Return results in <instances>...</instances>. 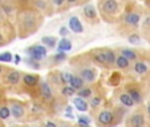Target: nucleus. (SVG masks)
Instances as JSON below:
<instances>
[{
  "instance_id": "obj_1",
  "label": "nucleus",
  "mask_w": 150,
  "mask_h": 127,
  "mask_svg": "<svg viewBox=\"0 0 150 127\" xmlns=\"http://www.w3.org/2000/svg\"><path fill=\"white\" fill-rule=\"evenodd\" d=\"M146 126V119L142 111H134L129 118H128L127 127H145Z\"/></svg>"
},
{
  "instance_id": "obj_2",
  "label": "nucleus",
  "mask_w": 150,
  "mask_h": 127,
  "mask_svg": "<svg viewBox=\"0 0 150 127\" xmlns=\"http://www.w3.org/2000/svg\"><path fill=\"white\" fill-rule=\"evenodd\" d=\"M115 118H116V115L113 114V111H111V110H103V111H100L98 114V123L100 126H113L116 125L115 123Z\"/></svg>"
},
{
  "instance_id": "obj_3",
  "label": "nucleus",
  "mask_w": 150,
  "mask_h": 127,
  "mask_svg": "<svg viewBox=\"0 0 150 127\" xmlns=\"http://www.w3.org/2000/svg\"><path fill=\"white\" fill-rule=\"evenodd\" d=\"M28 52H29V56H30L33 60H36V61L44 60V58L47 56L46 48L42 47V45H34V47H32Z\"/></svg>"
},
{
  "instance_id": "obj_4",
  "label": "nucleus",
  "mask_w": 150,
  "mask_h": 127,
  "mask_svg": "<svg viewBox=\"0 0 150 127\" xmlns=\"http://www.w3.org/2000/svg\"><path fill=\"white\" fill-rule=\"evenodd\" d=\"M101 11L108 15H116L119 12V3L117 0H104L101 4Z\"/></svg>"
},
{
  "instance_id": "obj_5",
  "label": "nucleus",
  "mask_w": 150,
  "mask_h": 127,
  "mask_svg": "<svg viewBox=\"0 0 150 127\" xmlns=\"http://www.w3.org/2000/svg\"><path fill=\"white\" fill-rule=\"evenodd\" d=\"M91 56H92L93 62H96L98 65H100V66L108 67L105 55H104V49H93L92 52H91Z\"/></svg>"
},
{
  "instance_id": "obj_6",
  "label": "nucleus",
  "mask_w": 150,
  "mask_h": 127,
  "mask_svg": "<svg viewBox=\"0 0 150 127\" xmlns=\"http://www.w3.org/2000/svg\"><path fill=\"white\" fill-rule=\"evenodd\" d=\"M127 93L132 97V99L134 101V103H137V105L142 103V101H144L142 94H141V91L138 90L137 88H134V86H132V85L127 86Z\"/></svg>"
},
{
  "instance_id": "obj_7",
  "label": "nucleus",
  "mask_w": 150,
  "mask_h": 127,
  "mask_svg": "<svg viewBox=\"0 0 150 127\" xmlns=\"http://www.w3.org/2000/svg\"><path fill=\"white\" fill-rule=\"evenodd\" d=\"M124 21H125V24H127V25H129V27H137L138 24H140V21H141V17H140V15H138V13L129 12V13H127V15H125Z\"/></svg>"
},
{
  "instance_id": "obj_8",
  "label": "nucleus",
  "mask_w": 150,
  "mask_h": 127,
  "mask_svg": "<svg viewBox=\"0 0 150 127\" xmlns=\"http://www.w3.org/2000/svg\"><path fill=\"white\" fill-rule=\"evenodd\" d=\"M79 75L83 78V81H86V82H93L96 78V72L92 69H90V67H84V69L80 70Z\"/></svg>"
},
{
  "instance_id": "obj_9",
  "label": "nucleus",
  "mask_w": 150,
  "mask_h": 127,
  "mask_svg": "<svg viewBox=\"0 0 150 127\" xmlns=\"http://www.w3.org/2000/svg\"><path fill=\"white\" fill-rule=\"evenodd\" d=\"M69 27H70V29L73 32H75V33H82L83 32V25L76 16H71V17L69 19Z\"/></svg>"
},
{
  "instance_id": "obj_10",
  "label": "nucleus",
  "mask_w": 150,
  "mask_h": 127,
  "mask_svg": "<svg viewBox=\"0 0 150 127\" xmlns=\"http://www.w3.org/2000/svg\"><path fill=\"white\" fill-rule=\"evenodd\" d=\"M115 65H116L119 69L127 70V69H129V66H130V61L128 60L127 57H124L122 55H120V56H116V61H115Z\"/></svg>"
},
{
  "instance_id": "obj_11",
  "label": "nucleus",
  "mask_w": 150,
  "mask_h": 127,
  "mask_svg": "<svg viewBox=\"0 0 150 127\" xmlns=\"http://www.w3.org/2000/svg\"><path fill=\"white\" fill-rule=\"evenodd\" d=\"M69 83H70V86L74 88L75 90H80L82 88H84V81H83V78L80 77V75H71Z\"/></svg>"
},
{
  "instance_id": "obj_12",
  "label": "nucleus",
  "mask_w": 150,
  "mask_h": 127,
  "mask_svg": "<svg viewBox=\"0 0 150 127\" xmlns=\"http://www.w3.org/2000/svg\"><path fill=\"white\" fill-rule=\"evenodd\" d=\"M119 99H120V102H121L122 105H124L125 107H133L134 106V101L132 99V97L129 95V94L127 93V91H124V93H121L119 95Z\"/></svg>"
},
{
  "instance_id": "obj_13",
  "label": "nucleus",
  "mask_w": 150,
  "mask_h": 127,
  "mask_svg": "<svg viewBox=\"0 0 150 127\" xmlns=\"http://www.w3.org/2000/svg\"><path fill=\"white\" fill-rule=\"evenodd\" d=\"M41 95L44 97L46 101H52V99H53L52 89H50V86L47 85L46 82H42L41 83Z\"/></svg>"
},
{
  "instance_id": "obj_14",
  "label": "nucleus",
  "mask_w": 150,
  "mask_h": 127,
  "mask_svg": "<svg viewBox=\"0 0 150 127\" xmlns=\"http://www.w3.org/2000/svg\"><path fill=\"white\" fill-rule=\"evenodd\" d=\"M104 55H105V58H107V64H108V67L115 65V61H116V53L113 52L112 49H107L104 48Z\"/></svg>"
},
{
  "instance_id": "obj_15",
  "label": "nucleus",
  "mask_w": 150,
  "mask_h": 127,
  "mask_svg": "<svg viewBox=\"0 0 150 127\" xmlns=\"http://www.w3.org/2000/svg\"><path fill=\"white\" fill-rule=\"evenodd\" d=\"M74 105H75V107H76L79 111H87L88 110V103L84 101V98H80V97L75 98L74 99Z\"/></svg>"
},
{
  "instance_id": "obj_16",
  "label": "nucleus",
  "mask_w": 150,
  "mask_h": 127,
  "mask_svg": "<svg viewBox=\"0 0 150 127\" xmlns=\"http://www.w3.org/2000/svg\"><path fill=\"white\" fill-rule=\"evenodd\" d=\"M71 41L69 39H62L58 42V52H69L71 49Z\"/></svg>"
},
{
  "instance_id": "obj_17",
  "label": "nucleus",
  "mask_w": 150,
  "mask_h": 127,
  "mask_svg": "<svg viewBox=\"0 0 150 127\" xmlns=\"http://www.w3.org/2000/svg\"><path fill=\"white\" fill-rule=\"evenodd\" d=\"M83 12H84V16L87 19H90V20H93V19L96 17V11H95V7L91 4L86 5L84 9H83Z\"/></svg>"
},
{
  "instance_id": "obj_18",
  "label": "nucleus",
  "mask_w": 150,
  "mask_h": 127,
  "mask_svg": "<svg viewBox=\"0 0 150 127\" xmlns=\"http://www.w3.org/2000/svg\"><path fill=\"white\" fill-rule=\"evenodd\" d=\"M120 55H122L124 57H127L130 62L137 60V53H136L134 50H132V49H121L120 50Z\"/></svg>"
},
{
  "instance_id": "obj_19",
  "label": "nucleus",
  "mask_w": 150,
  "mask_h": 127,
  "mask_svg": "<svg viewBox=\"0 0 150 127\" xmlns=\"http://www.w3.org/2000/svg\"><path fill=\"white\" fill-rule=\"evenodd\" d=\"M134 72L140 75L145 74V73L148 72V66H146V64L142 62V61H136L134 62Z\"/></svg>"
},
{
  "instance_id": "obj_20",
  "label": "nucleus",
  "mask_w": 150,
  "mask_h": 127,
  "mask_svg": "<svg viewBox=\"0 0 150 127\" xmlns=\"http://www.w3.org/2000/svg\"><path fill=\"white\" fill-rule=\"evenodd\" d=\"M37 82H38V78L36 77V75L33 74H25L24 75V83L28 86H34L37 85Z\"/></svg>"
},
{
  "instance_id": "obj_21",
  "label": "nucleus",
  "mask_w": 150,
  "mask_h": 127,
  "mask_svg": "<svg viewBox=\"0 0 150 127\" xmlns=\"http://www.w3.org/2000/svg\"><path fill=\"white\" fill-rule=\"evenodd\" d=\"M7 80L11 85H16V83H18V81H20V73L18 72H11L9 74H8Z\"/></svg>"
},
{
  "instance_id": "obj_22",
  "label": "nucleus",
  "mask_w": 150,
  "mask_h": 127,
  "mask_svg": "<svg viewBox=\"0 0 150 127\" xmlns=\"http://www.w3.org/2000/svg\"><path fill=\"white\" fill-rule=\"evenodd\" d=\"M11 113L13 114V117L15 118H21L23 117V114H24V107L20 106V105H13Z\"/></svg>"
},
{
  "instance_id": "obj_23",
  "label": "nucleus",
  "mask_w": 150,
  "mask_h": 127,
  "mask_svg": "<svg viewBox=\"0 0 150 127\" xmlns=\"http://www.w3.org/2000/svg\"><path fill=\"white\" fill-rule=\"evenodd\" d=\"M78 95L80 97V98H90L91 95H92V90H91L90 88H82L80 90H78Z\"/></svg>"
},
{
  "instance_id": "obj_24",
  "label": "nucleus",
  "mask_w": 150,
  "mask_h": 127,
  "mask_svg": "<svg viewBox=\"0 0 150 127\" xmlns=\"http://www.w3.org/2000/svg\"><path fill=\"white\" fill-rule=\"evenodd\" d=\"M41 41L44 42L45 45H47V47L53 48V47H55V42H57V40H55V37L45 36V37H42V40H41Z\"/></svg>"
},
{
  "instance_id": "obj_25",
  "label": "nucleus",
  "mask_w": 150,
  "mask_h": 127,
  "mask_svg": "<svg viewBox=\"0 0 150 127\" xmlns=\"http://www.w3.org/2000/svg\"><path fill=\"white\" fill-rule=\"evenodd\" d=\"M11 115V110L7 106H1L0 107V119H7Z\"/></svg>"
},
{
  "instance_id": "obj_26",
  "label": "nucleus",
  "mask_w": 150,
  "mask_h": 127,
  "mask_svg": "<svg viewBox=\"0 0 150 127\" xmlns=\"http://www.w3.org/2000/svg\"><path fill=\"white\" fill-rule=\"evenodd\" d=\"M75 89L74 88H71V86H65V88L62 89V94L65 97H73V95H75Z\"/></svg>"
},
{
  "instance_id": "obj_27",
  "label": "nucleus",
  "mask_w": 150,
  "mask_h": 127,
  "mask_svg": "<svg viewBox=\"0 0 150 127\" xmlns=\"http://www.w3.org/2000/svg\"><path fill=\"white\" fill-rule=\"evenodd\" d=\"M12 61V53L11 52H4L0 55V62H11Z\"/></svg>"
},
{
  "instance_id": "obj_28",
  "label": "nucleus",
  "mask_w": 150,
  "mask_h": 127,
  "mask_svg": "<svg viewBox=\"0 0 150 127\" xmlns=\"http://www.w3.org/2000/svg\"><path fill=\"white\" fill-rule=\"evenodd\" d=\"M100 105H101V97L96 95V97H93V98H92V101H91V105H90V106L92 107V109H98Z\"/></svg>"
},
{
  "instance_id": "obj_29",
  "label": "nucleus",
  "mask_w": 150,
  "mask_h": 127,
  "mask_svg": "<svg viewBox=\"0 0 150 127\" xmlns=\"http://www.w3.org/2000/svg\"><path fill=\"white\" fill-rule=\"evenodd\" d=\"M128 40H129L130 44H134V45H137V44H140V42H141V39H140V36H138L137 33L130 34V36L128 37Z\"/></svg>"
},
{
  "instance_id": "obj_30",
  "label": "nucleus",
  "mask_w": 150,
  "mask_h": 127,
  "mask_svg": "<svg viewBox=\"0 0 150 127\" xmlns=\"http://www.w3.org/2000/svg\"><path fill=\"white\" fill-rule=\"evenodd\" d=\"M34 21H36V19H34L33 15H26V17H25V27H26V28L33 27L34 25Z\"/></svg>"
},
{
  "instance_id": "obj_31",
  "label": "nucleus",
  "mask_w": 150,
  "mask_h": 127,
  "mask_svg": "<svg viewBox=\"0 0 150 127\" xmlns=\"http://www.w3.org/2000/svg\"><path fill=\"white\" fill-rule=\"evenodd\" d=\"M78 123H79V125H90V119H88L86 115H80V117L78 118Z\"/></svg>"
},
{
  "instance_id": "obj_32",
  "label": "nucleus",
  "mask_w": 150,
  "mask_h": 127,
  "mask_svg": "<svg viewBox=\"0 0 150 127\" xmlns=\"http://www.w3.org/2000/svg\"><path fill=\"white\" fill-rule=\"evenodd\" d=\"M54 60L57 61V62H58V61H63V60H66V53H65V52H58L57 55L54 56Z\"/></svg>"
},
{
  "instance_id": "obj_33",
  "label": "nucleus",
  "mask_w": 150,
  "mask_h": 127,
  "mask_svg": "<svg viewBox=\"0 0 150 127\" xmlns=\"http://www.w3.org/2000/svg\"><path fill=\"white\" fill-rule=\"evenodd\" d=\"M71 75H73V74H70V73H63V74H61V78H62V82H63V83H69V82H70Z\"/></svg>"
},
{
  "instance_id": "obj_34",
  "label": "nucleus",
  "mask_w": 150,
  "mask_h": 127,
  "mask_svg": "<svg viewBox=\"0 0 150 127\" xmlns=\"http://www.w3.org/2000/svg\"><path fill=\"white\" fill-rule=\"evenodd\" d=\"M120 80V74H117V73H115V75H113V78H112L109 82L112 83V85H116V81H119Z\"/></svg>"
},
{
  "instance_id": "obj_35",
  "label": "nucleus",
  "mask_w": 150,
  "mask_h": 127,
  "mask_svg": "<svg viewBox=\"0 0 150 127\" xmlns=\"http://www.w3.org/2000/svg\"><path fill=\"white\" fill-rule=\"evenodd\" d=\"M36 4H37V7H38V8H41V9H44V8L46 7V4H45V1H44V0H37V1H36Z\"/></svg>"
},
{
  "instance_id": "obj_36",
  "label": "nucleus",
  "mask_w": 150,
  "mask_h": 127,
  "mask_svg": "<svg viewBox=\"0 0 150 127\" xmlns=\"http://www.w3.org/2000/svg\"><path fill=\"white\" fill-rule=\"evenodd\" d=\"M67 33H69V29L66 28V27H62V28L59 29V34H61V36H67Z\"/></svg>"
},
{
  "instance_id": "obj_37",
  "label": "nucleus",
  "mask_w": 150,
  "mask_h": 127,
  "mask_svg": "<svg viewBox=\"0 0 150 127\" xmlns=\"http://www.w3.org/2000/svg\"><path fill=\"white\" fill-rule=\"evenodd\" d=\"M65 1H66V0H53V4L57 5V7H61V5H62Z\"/></svg>"
},
{
  "instance_id": "obj_38",
  "label": "nucleus",
  "mask_w": 150,
  "mask_h": 127,
  "mask_svg": "<svg viewBox=\"0 0 150 127\" xmlns=\"http://www.w3.org/2000/svg\"><path fill=\"white\" fill-rule=\"evenodd\" d=\"M3 11H4L5 13H11V11H12V8L8 7V5H3Z\"/></svg>"
},
{
  "instance_id": "obj_39",
  "label": "nucleus",
  "mask_w": 150,
  "mask_h": 127,
  "mask_svg": "<svg viewBox=\"0 0 150 127\" xmlns=\"http://www.w3.org/2000/svg\"><path fill=\"white\" fill-rule=\"evenodd\" d=\"M13 62H15V64H20V62H21V57H20V56L16 55L15 58H13Z\"/></svg>"
},
{
  "instance_id": "obj_40",
  "label": "nucleus",
  "mask_w": 150,
  "mask_h": 127,
  "mask_svg": "<svg viewBox=\"0 0 150 127\" xmlns=\"http://www.w3.org/2000/svg\"><path fill=\"white\" fill-rule=\"evenodd\" d=\"M45 127H57V125H55L54 122H52V121H49V122L45 125Z\"/></svg>"
},
{
  "instance_id": "obj_41",
  "label": "nucleus",
  "mask_w": 150,
  "mask_h": 127,
  "mask_svg": "<svg viewBox=\"0 0 150 127\" xmlns=\"http://www.w3.org/2000/svg\"><path fill=\"white\" fill-rule=\"evenodd\" d=\"M146 111H148V114L150 115V103L148 105V107H146Z\"/></svg>"
},
{
  "instance_id": "obj_42",
  "label": "nucleus",
  "mask_w": 150,
  "mask_h": 127,
  "mask_svg": "<svg viewBox=\"0 0 150 127\" xmlns=\"http://www.w3.org/2000/svg\"><path fill=\"white\" fill-rule=\"evenodd\" d=\"M67 1H69V3H71V4H73V3H76L78 0H67Z\"/></svg>"
},
{
  "instance_id": "obj_43",
  "label": "nucleus",
  "mask_w": 150,
  "mask_h": 127,
  "mask_svg": "<svg viewBox=\"0 0 150 127\" xmlns=\"http://www.w3.org/2000/svg\"><path fill=\"white\" fill-rule=\"evenodd\" d=\"M79 127H90V125H79Z\"/></svg>"
},
{
  "instance_id": "obj_44",
  "label": "nucleus",
  "mask_w": 150,
  "mask_h": 127,
  "mask_svg": "<svg viewBox=\"0 0 150 127\" xmlns=\"http://www.w3.org/2000/svg\"><path fill=\"white\" fill-rule=\"evenodd\" d=\"M1 42H3V36L0 34V44H1Z\"/></svg>"
},
{
  "instance_id": "obj_45",
  "label": "nucleus",
  "mask_w": 150,
  "mask_h": 127,
  "mask_svg": "<svg viewBox=\"0 0 150 127\" xmlns=\"http://www.w3.org/2000/svg\"><path fill=\"white\" fill-rule=\"evenodd\" d=\"M1 70H3V69H1V66H0V73H1Z\"/></svg>"
},
{
  "instance_id": "obj_46",
  "label": "nucleus",
  "mask_w": 150,
  "mask_h": 127,
  "mask_svg": "<svg viewBox=\"0 0 150 127\" xmlns=\"http://www.w3.org/2000/svg\"><path fill=\"white\" fill-rule=\"evenodd\" d=\"M23 1H26V0H23Z\"/></svg>"
},
{
  "instance_id": "obj_47",
  "label": "nucleus",
  "mask_w": 150,
  "mask_h": 127,
  "mask_svg": "<svg viewBox=\"0 0 150 127\" xmlns=\"http://www.w3.org/2000/svg\"><path fill=\"white\" fill-rule=\"evenodd\" d=\"M0 1H1V0H0Z\"/></svg>"
},
{
  "instance_id": "obj_48",
  "label": "nucleus",
  "mask_w": 150,
  "mask_h": 127,
  "mask_svg": "<svg viewBox=\"0 0 150 127\" xmlns=\"http://www.w3.org/2000/svg\"><path fill=\"white\" fill-rule=\"evenodd\" d=\"M0 11H1V9H0Z\"/></svg>"
}]
</instances>
